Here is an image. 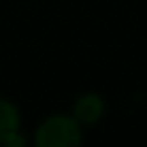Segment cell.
Here are the masks:
<instances>
[{
    "label": "cell",
    "mask_w": 147,
    "mask_h": 147,
    "mask_svg": "<svg viewBox=\"0 0 147 147\" xmlns=\"http://www.w3.org/2000/svg\"><path fill=\"white\" fill-rule=\"evenodd\" d=\"M81 128L73 115H49L34 132V147H81Z\"/></svg>",
    "instance_id": "1"
},
{
    "label": "cell",
    "mask_w": 147,
    "mask_h": 147,
    "mask_svg": "<svg viewBox=\"0 0 147 147\" xmlns=\"http://www.w3.org/2000/svg\"><path fill=\"white\" fill-rule=\"evenodd\" d=\"M105 115V100L102 96L88 92L83 96H79L73 105V117L79 121L81 126H94L102 119Z\"/></svg>",
    "instance_id": "2"
},
{
    "label": "cell",
    "mask_w": 147,
    "mask_h": 147,
    "mask_svg": "<svg viewBox=\"0 0 147 147\" xmlns=\"http://www.w3.org/2000/svg\"><path fill=\"white\" fill-rule=\"evenodd\" d=\"M22 128V115L19 109L15 107L11 100L0 98V143L7 141L9 136L17 134Z\"/></svg>",
    "instance_id": "3"
},
{
    "label": "cell",
    "mask_w": 147,
    "mask_h": 147,
    "mask_svg": "<svg viewBox=\"0 0 147 147\" xmlns=\"http://www.w3.org/2000/svg\"><path fill=\"white\" fill-rule=\"evenodd\" d=\"M0 147H30V145H28V141H26V136H24L22 132H17V134L9 136L7 141H2Z\"/></svg>",
    "instance_id": "4"
}]
</instances>
